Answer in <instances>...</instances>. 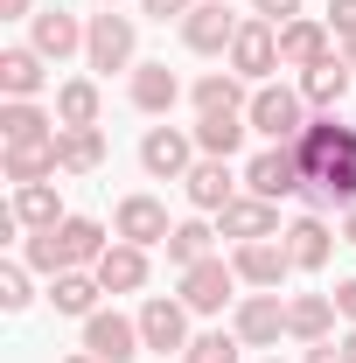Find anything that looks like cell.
<instances>
[{
    "label": "cell",
    "instance_id": "30bf717a",
    "mask_svg": "<svg viewBox=\"0 0 356 363\" xmlns=\"http://www.w3.org/2000/svg\"><path fill=\"white\" fill-rule=\"evenodd\" d=\"M140 335H147V350L154 357H182L189 350V308H182V294H154V301H140Z\"/></svg>",
    "mask_w": 356,
    "mask_h": 363
},
{
    "label": "cell",
    "instance_id": "44dd1931",
    "mask_svg": "<svg viewBox=\"0 0 356 363\" xmlns=\"http://www.w3.org/2000/svg\"><path fill=\"white\" fill-rule=\"evenodd\" d=\"M0 175L14 182V189H28V182H56V175H63V161H56V133L7 147V154H0Z\"/></svg>",
    "mask_w": 356,
    "mask_h": 363
},
{
    "label": "cell",
    "instance_id": "b9f144b4",
    "mask_svg": "<svg viewBox=\"0 0 356 363\" xmlns=\"http://www.w3.org/2000/svg\"><path fill=\"white\" fill-rule=\"evenodd\" d=\"M301 363H343V342H308V357Z\"/></svg>",
    "mask_w": 356,
    "mask_h": 363
},
{
    "label": "cell",
    "instance_id": "d4e9b609",
    "mask_svg": "<svg viewBox=\"0 0 356 363\" xmlns=\"http://www.w3.org/2000/svg\"><path fill=\"white\" fill-rule=\"evenodd\" d=\"M328 328H335V294H294L287 301V335L308 350V342H328Z\"/></svg>",
    "mask_w": 356,
    "mask_h": 363
},
{
    "label": "cell",
    "instance_id": "d6986e66",
    "mask_svg": "<svg viewBox=\"0 0 356 363\" xmlns=\"http://www.w3.org/2000/svg\"><path fill=\"white\" fill-rule=\"evenodd\" d=\"M105 245H112V238H105V224H98V217H63V224H56L63 272H91L98 259H105Z\"/></svg>",
    "mask_w": 356,
    "mask_h": 363
},
{
    "label": "cell",
    "instance_id": "60d3db41",
    "mask_svg": "<svg viewBox=\"0 0 356 363\" xmlns=\"http://www.w3.org/2000/svg\"><path fill=\"white\" fill-rule=\"evenodd\" d=\"M335 315L356 328V279H335Z\"/></svg>",
    "mask_w": 356,
    "mask_h": 363
},
{
    "label": "cell",
    "instance_id": "ba28073f",
    "mask_svg": "<svg viewBox=\"0 0 356 363\" xmlns=\"http://www.w3.org/2000/svg\"><path fill=\"white\" fill-rule=\"evenodd\" d=\"M140 168H147L154 182H182L189 168H196V133H182V126H147Z\"/></svg>",
    "mask_w": 356,
    "mask_h": 363
},
{
    "label": "cell",
    "instance_id": "4dcf8cb0",
    "mask_svg": "<svg viewBox=\"0 0 356 363\" xmlns=\"http://www.w3.org/2000/svg\"><path fill=\"white\" fill-rule=\"evenodd\" d=\"M98 294H105L98 272H56L49 279V308L56 315H98Z\"/></svg>",
    "mask_w": 356,
    "mask_h": 363
},
{
    "label": "cell",
    "instance_id": "5b68a950",
    "mask_svg": "<svg viewBox=\"0 0 356 363\" xmlns=\"http://www.w3.org/2000/svg\"><path fill=\"white\" fill-rule=\"evenodd\" d=\"M168 203L161 196H147V189H133V196H119V210H112V238H126V245H168Z\"/></svg>",
    "mask_w": 356,
    "mask_h": 363
},
{
    "label": "cell",
    "instance_id": "ac0fdd59",
    "mask_svg": "<svg viewBox=\"0 0 356 363\" xmlns=\"http://www.w3.org/2000/svg\"><path fill=\"white\" fill-rule=\"evenodd\" d=\"M217 230L230 245H252V238H279V203L266 196H238L230 210H217Z\"/></svg>",
    "mask_w": 356,
    "mask_h": 363
},
{
    "label": "cell",
    "instance_id": "3957f363",
    "mask_svg": "<svg viewBox=\"0 0 356 363\" xmlns=\"http://www.w3.org/2000/svg\"><path fill=\"white\" fill-rule=\"evenodd\" d=\"M245 119H252V133H266L272 147H279V140H301L308 133V98H301V84H259L252 105H245Z\"/></svg>",
    "mask_w": 356,
    "mask_h": 363
},
{
    "label": "cell",
    "instance_id": "484cf974",
    "mask_svg": "<svg viewBox=\"0 0 356 363\" xmlns=\"http://www.w3.org/2000/svg\"><path fill=\"white\" fill-rule=\"evenodd\" d=\"M49 56L35 43H21V49H0V91L7 98H35V91L49 84V70H43Z\"/></svg>",
    "mask_w": 356,
    "mask_h": 363
},
{
    "label": "cell",
    "instance_id": "2e32d148",
    "mask_svg": "<svg viewBox=\"0 0 356 363\" xmlns=\"http://www.w3.org/2000/svg\"><path fill=\"white\" fill-rule=\"evenodd\" d=\"M28 43L43 49L49 63H70V56H84V21L63 14V7H43V14L28 21Z\"/></svg>",
    "mask_w": 356,
    "mask_h": 363
},
{
    "label": "cell",
    "instance_id": "836d02e7",
    "mask_svg": "<svg viewBox=\"0 0 356 363\" xmlns=\"http://www.w3.org/2000/svg\"><path fill=\"white\" fill-rule=\"evenodd\" d=\"M56 126H98V84L91 77L56 84Z\"/></svg>",
    "mask_w": 356,
    "mask_h": 363
},
{
    "label": "cell",
    "instance_id": "6da1fadb",
    "mask_svg": "<svg viewBox=\"0 0 356 363\" xmlns=\"http://www.w3.org/2000/svg\"><path fill=\"white\" fill-rule=\"evenodd\" d=\"M84 63L98 77H112V70H133L140 63V28L133 14H119V7H98L84 21Z\"/></svg>",
    "mask_w": 356,
    "mask_h": 363
},
{
    "label": "cell",
    "instance_id": "f1b7e54d",
    "mask_svg": "<svg viewBox=\"0 0 356 363\" xmlns=\"http://www.w3.org/2000/svg\"><path fill=\"white\" fill-rule=\"evenodd\" d=\"M14 217H21V230H56L70 210H63V196L49 182H28V189H14Z\"/></svg>",
    "mask_w": 356,
    "mask_h": 363
},
{
    "label": "cell",
    "instance_id": "4316f807",
    "mask_svg": "<svg viewBox=\"0 0 356 363\" xmlns=\"http://www.w3.org/2000/svg\"><path fill=\"white\" fill-rule=\"evenodd\" d=\"M56 161H63V175L105 168V133L98 126H56Z\"/></svg>",
    "mask_w": 356,
    "mask_h": 363
},
{
    "label": "cell",
    "instance_id": "7c38bea8",
    "mask_svg": "<svg viewBox=\"0 0 356 363\" xmlns=\"http://www.w3.org/2000/svg\"><path fill=\"white\" fill-rule=\"evenodd\" d=\"M230 266H238V279H245V286H259V294H279V286H287V272H294V259H287V245H272V238H252V245H238V252H230Z\"/></svg>",
    "mask_w": 356,
    "mask_h": 363
},
{
    "label": "cell",
    "instance_id": "7bdbcfd3",
    "mask_svg": "<svg viewBox=\"0 0 356 363\" xmlns=\"http://www.w3.org/2000/svg\"><path fill=\"white\" fill-rule=\"evenodd\" d=\"M0 14L7 21H35V0H0Z\"/></svg>",
    "mask_w": 356,
    "mask_h": 363
},
{
    "label": "cell",
    "instance_id": "9a60e30c",
    "mask_svg": "<svg viewBox=\"0 0 356 363\" xmlns=\"http://www.w3.org/2000/svg\"><path fill=\"white\" fill-rule=\"evenodd\" d=\"M328 56H335L328 21L301 14V21H287V28H279V63H287V70H314V63H328Z\"/></svg>",
    "mask_w": 356,
    "mask_h": 363
},
{
    "label": "cell",
    "instance_id": "681fc988",
    "mask_svg": "<svg viewBox=\"0 0 356 363\" xmlns=\"http://www.w3.org/2000/svg\"><path fill=\"white\" fill-rule=\"evenodd\" d=\"M266 363H279V357H266Z\"/></svg>",
    "mask_w": 356,
    "mask_h": 363
},
{
    "label": "cell",
    "instance_id": "277c9868",
    "mask_svg": "<svg viewBox=\"0 0 356 363\" xmlns=\"http://www.w3.org/2000/svg\"><path fill=\"white\" fill-rule=\"evenodd\" d=\"M84 350L105 363H133L147 350V335H140V315H119V308H98L84 315Z\"/></svg>",
    "mask_w": 356,
    "mask_h": 363
},
{
    "label": "cell",
    "instance_id": "74e56055",
    "mask_svg": "<svg viewBox=\"0 0 356 363\" xmlns=\"http://www.w3.org/2000/svg\"><path fill=\"white\" fill-rule=\"evenodd\" d=\"M328 35L335 43H356V0H328Z\"/></svg>",
    "mask_w": 356,
    "mask_h": 363
},
{
    "label": "cell",
    "instance_id": "f546056e",
    "mask_svg": "<svg viewBox=\"0 0 356 363\" xmlns=\"http://www.w3.org/2000/svg\"><path fill=\"white\" fill-rule=\"evenodd\" d=\"M196 112H245L252 105V91H245V77L238 70H210V77H196Z\"/></svg>",
    "mask_w": 356,
    "mask_h": 363
},
{
    "label": "cell",
    "instance_id": "ab89813d",
    "mask_svg": "<svg viewBox=\"0 0 356 363\" xmlns=\"http://www.w3.org/2000/svg\"><path fill=\"white\" fill-rule=\"evenodd\" d=\"M140 14H147V21H189V7H196V0H133Z\"/></svg>",
    "mask_w": 356,
    "mask_h": 363
},
{
    "label": "cell",
    "instance_id": "7a4b0ae2",
    "mask_svg": "<svg viewBox=\"0 0 356 363\" xmlns=\"http://www.w3.org/2000/svg\"><path fill=\"white\" fill-rule=\"evenodd\" d=\"M308 161H301V147L294 140H279V147H266V154H252L245 161V189L252 196H266V203H287V196H308Z\"/></svg>",
    "mask_w": 356,
    "mask_h": 363
},
{
    "label": "cell",
    "instance_id": "5bb4252c",
    "mask_svg": "<svg viewBox=\"0 0 356 363\" xmlns=\"http://www.w3.org/2000/svg\"><path fill=\"white\" fill-rule=\"evenodd\" d=\"M294 147H301V161H308V175H314L328 161H356V126H343L335 112H321V119H308V133L294 140Z\"/></svg>",
    "mask_w": 356,
    "mask_h": 363
},
{
    "label": "cell",
    "instance_id": "e0dca14e",
    "mask_svg": "<svg viewBox=\"0 0 356 363\" xmlns=\"http://www.w3.org/2000/svg\"><path fill=\"white\" fill-rule=\"evenodd\" d=\"M182 196L196 203V217H203V210H230V203H238V175H230V161H210V154H203V161L182 175Z\"/></svg>",
    "mask_w": 356,
    "mask_h": 363
},
{
    "label": "cell",
    "instance_id": "7dc6e473",
    "mask_svg": "<svg viewBox=\"0 0 356 363\" xmlns=\"http://www.w3.org/2000/svg\"><path fill=\"white\" fill-rule=\"evenodd\" d=\"M343 56H350V70H356V43H343Z\"/></svg>",
    "mask_w": 356,
    "mask_h": 363
},
{
    "label": "cell",
    "instance_id": "ee69618b",
    "mask_svg": "<svg viewBox=\"0 0 356 363\" xmlns=\"http://www.w3.org/2000/svg\"><path fill=\"white\" fill-rule=\"evenodd\" d=\"M343 245H356V210H350V217H343Z\"/></svg>",
    "mask_w": 356,
    "mask_h": 363
},
{
    "label": "cell",
    "instance_id": "bcb514c9",
    "mask_svg": "<svg viewBox=\"0 0 356 363\" xmlns=\"http://www.w3.org/2000/svg\"><path fill=\"white\" fill-rule=\"evenodd\" d=\"M63 363H105V357H91V350H70V357H63Z\"/></svg>",
    "mask_w": 356,
    "mask_h": 363
},
{
    "label": "cell",
    "instance_id": "52a82bcc",
    "mask_svg": "<svg viewBox=\"0 0 356 363\" xmlns=\"http://www.w3.org/2000/svg\"><path fill=\"white\" fill-rule=\"evenodd\" d=\"M230 286H238V266H223L217 252H210L203 266H189V272H182V308H189V315H223V308L238 301Z\"/></svg>",
    "mask_w": 356,
    "mask_h": 363
},
{
    "label": "cell",
    "instance_id": "9c48e42d",
    "mask_svg": "<svg viewBox=\"0 0 356 363\" xmlns=\"http://www.w3.org/2000/svg\"><path fill=\"white\" fill-rule=\"evenodd\" d=\"M238 28H245V21H238L223 0H196V7H189V21H182V43L196 49V56H230Z\"/></svg>",
    "mask_w": 356,
    "mask_h": 363
},
{
    "label": "cell",
    "instance_id": "cb8c5ba5",
    "mask_svg": "<svg viewBox=\"0 0 356 363\" xmlns=\"http://www.w3.org/2000/svg\"><path fill=\"white\" fill-rule=\"evenodd\" d=\"M245 133H252L245 112H196V154H210V161H230Z\"/></svg>",
    "mask_w": 356,
    "mask_h": 363
},
{
    "label": "cell",
    "instance_id": "f35d334b",
    "mask_svg": "<svg viewBox=\"0 0 356 363\" xmlns=\"http://www.w3.org/2000/svg\"><path fill=\"white\" fill-rule=\"evenodd\" d=\"M252 14L272 21V28H287V21H301V0H252Z\"/></svg>",
    "mask_w": 356,
    "mask_h": 363
},
{
    "label": "cell",
    "instance_id": "f6af8a7d",
    "mask_svg": "<svg viewBox=\"0 0 356 363\" xmlns=\"http://www.w3.org/2000/svg\"><path fill=\"white\" fill-rule=\"evenodd\" d=\"M343 363H356V328H350V335H343Z\"/></svg>",
    "mask_w": 356,
    "mask_h": 363
},
{
    "label": "cell",
    "instance_id": "7402d4cb",
    "mask_svg": "<svg viewBox=\"0 0 356 363\" xmlns=\"http://www.w3.org/2000/svg\"><path fill=\"white\" fill-rule=\"evenodd\" d=\"M350 84H356L350 56H328V63L301 70V98H308V112H335V105L350 98Z\"/></svg>",
    "mask_w": 356,
    "mask_h": 363
},
{
    "label": "cell",
    "instance_id": "8992f818",
    "mask_svg": "<svg viewBox=\"0 0 356 363\" xmlns=\"http://www.w3.org/2000/svg\"><path fill=\"white\" fill-rule=\"evenodd\" d=\"M230 70H238L245 84H266L272 70H287V63H279V28L252 14V21L238 28V43H230Z\"/></svg>",
    "mask_w": 356,
    "mask_h": 363
},
{
    "label": "cell",
    "instance_id": "ffe728a7",
    "mask_svg": "<svg viewBox=\"0 0 356 363\" xmlns=\"http://www.w3.org/2000/svg\"><path fill=\"white\" fill-rule=\"evenodd\" d=\"M279 245H287V259H294V272H321L328 266V252H335V230L321 224V217H294V224L279 230Z\"/></svg>",
    "mask_w": 356,
    "mask_h": 363
},
{
    "label": "cell",
    "instance_id": "e575fe53",
    "mask_svg": "<svg viewBox=\"0 0 356 363\" xmlns=\"http://www.w3.org/2000/svg\"><path fill=\"white\" fill-rule=\"evenodd\" d=\"M238 328H203V335H189V350H182V363H238Z\"/></svg>",
    "mask_w": 356,
    "mask_h": 363
},
{
    "label": "cell",
    "instance_id": "1f68e13d",
    "mask_svg": "<svg viewBox=\"0 0 356 363\" xmlns=\"http://www.w3.org/2000/svg\"><path fill=\"white\" fill-rule=\"evenodd\" d=\"M321 203L356 210V161H328V168H314V182H308V210H321Z\"/></svg>",
    "mask_w": 356,
    "mask_h": 363
},
{
    "label": "cell",
    "instance_id": "d590c367",
    "mask_svg": "<svg viewBox=\"0 0 356 363\" xmlns=\"http://www.w3.org/2000/svg\"><path fill=\"white\" fill-rule=\"evenodd\" d=\"M28 301H35V286H28V259H7V266H0V308L21 315Z\"/></svg>",
    "mask_w": 356,
    "mask_h": 363
},
{
    "label": "cell",
    "instance_id": "8fae6325",
    "mask_svg": "<svg viewBox=\"0 0 356 363\" xmlns=\"http://www.w3.org/2000/svg\"><path fill=\"white\" fill-rule=\"evenodd\" d=\"M230 328H238L245 350H279V335H287V301H279V294H245L238 315H230Z\"/></svg>",
    "mask_w": 356,
    "mask_h": 363
},
{
    "label": "cell",
    "instance_id": "d6a6232c",
    "mask_svg": "<svg viewBox=\"0 0 356 363\" xmlns=\"http://www.w3.org/2000/svg\"><path fill=\"white\" fill-rule=\"evenodd\" d=\"M210 238H217V230L203 224V217H182V224L168 230V266H175V272L203 266V259H210Z\"/></svg>",
    "mask_w": 356,
    "mask_h": 363
},
{
    "label": "cell",
    "instance_id": "603a6c76",
    "mask_svg": "<svg viewBox=\"0 0 356 363\" xmlns=\"http://www.w3.org/2000/svg\"><path fill=\"white\" fill-rule=\"evenodd\" d=\"M98 286H105V294H140V286H147V252H140V245H126V238H112V245H105V259H98Z\"/></svg>",
    "mask_w": 356,
    "mask_h": 363
},
{
    "label": "cell",
    "instance_id": "4fadbf2b",
    "mask_svg": "<svg viewBox=\"0 0 356 363\" xmlns=\"http://www.w3.org/2000/svg\"><path fill=\"white\" fill-rule=\"evenodd\" d=\"M126 98H133V112H154V119H168L182 105V77L168 63H133L126 70Z\"/></svg>",
    "mask_w": 356,
    "mask_h": 363
},
{
    "label": "cell",
    "instance_id": "c3c4849f",
    "mask_svg": "<svg viewBox=\"0 0 356 363\" xmlns=\"http://www.w3.org/2000/svg\"><path fill=\"white\" fill-rule=\"evenodd\" d=\"M98 7H119V0H98Z\"/></svg>",
    "mask_w": 356,
    "mask_h": 363
},
{
    "label": "cell",
    "instance_id": "83f0119b",
    "mask_svg": "<svg viewBox=\"0 0 356 363\" xmlns=\"http://www.w3.org/2000/svg\"><path fill=\"white\" fill-rule=\"evenodd\" d=\"M49 133H56V112H43L35 98H7V105H0V140H7V147L49 140Z\"/></svg>",
    "mask_w": 356,
    "mask_h": 363
},
{
    "label": "cell",
    "instance_id": "8d00e7d4",
    "mask_svg": "<svg viewBox=\"0 0 356 363\" xmlns=\"http://www.w3.org/2000/svg\"><path fill=\"white\" fill-rule=\"evenodd\" d=\"M21 259H28V272H63V252H56V230H28V245H21Z\"/></svg>",
    "mask_w": 356,
    "mask_h": 363
}]
</instances>
